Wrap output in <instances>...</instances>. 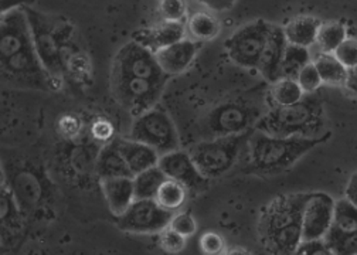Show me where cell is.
I'll list each match as a JSON object with an SVG mask.
<instances>
[{
    "label": "cell",
    "mask_w": 357,
    "mask_h": 255,
    "mask_svg": "<svg viewBox=\"0 0 357 255\" xmlns=\"http://www.w3.org/2000/svg\"><path fill=\"white\" fill-rule=\"evenodd\" d=\"M169 78L155 54L132 40L115 54L111 91L123 109L139 116L156 107Z\"/></svg>",
    "instance_id": "7a4b0ae2"
},
{
    "label": "cell",
    "mask_w": 357,
    "mask_h": 255,
    "mask_svg": "<svg viewBox=\"0 0 357 255\" xmlns=\"http://www.w3.org/2000/svg\"><path fill=\"white\" fill-rule=\"evenodd\" d=\"M342 87L353 97H357V68L354 70H347L346 79L343 82Z\"/></svg>",
    "instance_id": "f35d334b"
},
{
    "label": "cell",
    "mask_w": 357,
    "mask_h": 255,
    "mask_svg": "<svg viewBox=\"0 0 357 255\" xmlns=\"http://www.w3.org/2000/svg\"><path fill=\"white\" fill-rule=\"evenodd\" d=\"M346 40V29L339 22H328L322 23L317 42L322 53L335 54V52L342 46Z\"/></svg>",
    "instance_id": "83f0119b"
},
{
    "label": "cell",
    "mask_w": 357,
    "mask_h": 255,
    "mask_svg": "<svg viewBox=\"0 0 357 255\" xmlns=\"http://www.w3.org/2000/svg\"><path fill=\"white\" fill-rule=\"evenodd\" d=\"M186 38V26L181 22H165L153 24L152 27L138 30L133 33L132 40L137 41L138 45L144 46L153 54L158 52L176 45V42Z\"/></svg>",
    "instance_id": "5bb4252c"
},
{
    "label": "cell",
    "mask_w": 357,
    "mask_h": 255,
    "mask_svg": "<svg viewBox=\"0 0 357 255\" xmlns=\"http://www.w3.org/2000/svg\"><path fill=\"white\" fill-rule=\"evenodd\" d=\"M251 132L238 137L204 139L196 144L190 149L189 155L200 170V173L207 180L218 179L230 172L231 167H234L243 146L248 142Z\"/></svg>",
    "instance_id": "ba28073f"
},
{
    "label": "cell",
    "mask_w": 357,
    "mask_h": 255,
    "mask_svg": "<svg viewBox=\"0 0 357 255\" xmlns=\"http://www.w3.org/2000/svg\"><path fill=\"white\" fill-rule=\"evenodd\" d=\"M271 26L258 19L237 29L226 40V50L230 60L243 68H258Z\"/></svg>",
    "instance_id": "30bf717a"
},
{
    "label": "cell",
    "mask_w": 357,
    "mask_h": 255,
    "mask_svg": "<svg viewBox=\"0 0 357 255\" xmlns=\"http://www.w3.org/2000/svg\"><path fill=\"white\" fill-rule=\"evenodd\" d=\"M310 193L282 194L268 203L259 216L258 234L271 255H295L303 241V210Z\"/></svg>",
    "instance_id": "3957f363"
},
{
    "label": "cell",
    "mask_w": 357,
    "mask_h": 255,
    "mask_svg": "<svg viewBox=\"0 0 357 255\" xmlns=\"http://www.w3.org/2000/svg\"><path fill=\"white\" fill-rule=\"evenodd\" d=\"M199 52L197 42L185 38L182 41L176 42V45H172L155 54L160 68L167 74V75H177L185 72L190 64L193 63L196 54Z\"/></svg>",
    "instance_id": "2e32d148"
},
{
    "label": "cell",
    "mask_w": 357,
    "mask_h": 255,
    "mask_svg": "<svg viewBox=\"0 0 357 255\" xmlns=\"http://www.w3.org/2000/svg\"><path fill=\"white\" fill-rule=\"evenodd\" d=\"M226 255H252V252L251 251H248L247 248H244V247H231V248H229L227 249V252H226Z\"/></svg>",
    "instance_id": "b9f144b4"
},
{
    "label": "cell",
    "mask_w": 357,
    "mask_h": 255,
    "mask_svg": "<svg viewBox=\"0 0 357 255\" xmlns=\"http://www.w3.org/2000/svg\"><path fill=\"white\" fill-rule=\"evenodd\" d=\"M333 226L344 231L357 230V207L347 199H340L335 203Z\"/></svg>",
    "instance_id": "f1b7e54d"
},
{
    "label": "cell",
    "mask_w": 357,
    "mask_h": 255,
    "mask_svg": "<svg viewBox=\"0 0 357 255\" xmlns=\"http://www.w3.org/2000/svg\"><path fill=\"white\" fill-rule=\"evenodd\" d=\"M96 172L101 180L119 178L133 179V175L129 170L115 139L108 142L98 153L96 162Z\"/></svg>",
    "instance_id": "ac0fdd59"
},
{
    "label": "cell",
    "mask_w": 357,
    "mask_h": 255,
    "mask_svg": "<svg viewBox=\"0 0 357 255\" xmlns=\"http://www.w3.org/2000/svg\"><path fill=\"white\" fill-rule=\"evenodd\" d=\"M314 63L319 71L322 82L329 85H343L347 68L336 59L335 54L321 53Z\"/></svg>",
    "instance_id": "4316f807"
},
{
    "label": "cell",
    "mask_w": 357,
    "mask_h": 255,
    "mask_svg": "<svg viewBox=\"0 0 357 255\" xmlns=\"http://www.w3.org/2000/svg\"><path fill=\"white\" fill-rule=\"evenodd\" d=\"M61 128H63V131L66 132V135H74L79 130V125H78V121L75 118L66 116L61 121Z\"/></svg>",
    "instance_id": "60d3db41"
},
{
    "label": "cell",
    "mask_w": 357,
    "mask_h": 255,
    "mask_svg": "<svg viewBox=\"0 0 357 255\" xmlns=\"http://www.w3.org/2000/svg\"><path fill=\"white\" fill-rule=\"evenodd\" d=\"M325 125V105L319 94H306L299 102L271 108L255 130L277 138H319Z\"/></svg>",
    "instance_id": "8992f818"
},
{
    "label": "cell",
    "mask_w": 357,
    "mask_h": 255,
    "mask_svg": "<svg viewBox=\"0 0 357 255\" xmlns=\"http://www.w3.org/2000/svg\"><path fill=\"white\" fill-rule=\"evenodd\" d=\"M0 67L3 84L12 88L57 91L61 87V81L52 77L41 64L24 6H15L2 13Z\"/></svg>",
    "instance_id": "6da1fadb"
},
{
    "label": "cell",
    "mask_w": 357,
    "mask_h": 255,
    "mask_svg": "<svg viewBox=\"0 0 357 255\" xmlns=\"http://www.w3.org/2000/svg\"><path fill=\"white\" fill-rule=\"evenodd\" d=\"M167 180L166 175L159 166L145 170V172L133 178V190L135 200H155L160 186Z\"/></svg>",
    "instance_id": "7402d4cb"
},
{
    "label": "cell",
    "mask_w": 357,
    "mask_h": 255,
    "mask_svg": "<svg viewBox=\"0 0 357 255\" xmlns=\"http://www.w3.org/2000/svg\"><path fill=\"white\" fill-rule=\"evenodd\" d=\"M324 242L335 255H357V230L344 231L332 226Z\"/></svg>",
    "instance_id": "cb8c5ba5"
},
{
    "label": "cell",
    "mask_w": 357,
    "mask_h": 255,
    "mask_svg": "<svg viewBox=\"0 0 357 255\" xmlns=\"http://www.w3.org/2000/svg\"><path fill=\"white\" fill-rule=\"evenodd\" d=\"M188 31L193 41H210L221 31V23L207 12H197L188 20Z\"/></svg>",
    "instance_id": "603a6c76"
},
{
    "label": "cell",
    "mask_w": 357,
    "mask_h": 255,
    "mask_svg": "<svg viewBox=\"0 0 357 255\" xmlns=\"http://www.w3.org/2000/svg\"><path fill=\"white\" fill-rule=\"evenodd\" d=\"M288 41L284 33V27L273 24L257 68L264 79L271 85L281 78V65L284 61Z\"/></svg>",
    "instance_id": "9a60e30c"
},
{
    "label": "cell",
    "mask_w": 357,
    "mask_h": 255,
    "mask_svg": "<svg viewBox=\"0 0 357 255\" xmlns=\"http://www.w3.org/2000/svg\"><path fill=\"white\" fill-rule=\"evenodd\" d=\"M321 26H322V22L318 17L298 16L291 19L285 24L284 33L289 45L307 49L309 46L315 45L317 42Z\"/></svg>",
    "instance_id": "ffe728a7"
},
{
    "label": "cell",
    "mask_w": 357,
    "mask_h": 255,
    "mask_svg": "<svg viewBox=\"0 0 357 255\" xmlns=\"http://www.w3.org/2000/svg\"><path fill=\"white\" fill-rule=\"evenodd\" d=\"M335 56L347 70L357 68V40L346 38L335 52Z\"/></svg>",
    "instance_id": "836d02e7"
},
{
    "label": "cell",
    "mask_w": 357,
    "mask_h": 255,
    "mask_svg": "<svg viewBox=\"0 0 357 255\" xmlns=\"http://www.w3.org/2000/svg\"><path fill=\"white\" fill-rule=\"evenodd\" d=\"M310 61V54L306 47L289 45L287 46L284 61L281 65V78H291L296 79L299 72L309 64ZM280 78V79H281Z\"/></svg>",
    "instance_id": "d4e9b609"
},
{
    "label": "cell",
    "mask_w": 357,
    "mask_h": 255,
    "mask_svg": "<svg viewBox=\"0 0 357 255\" xmlns=\"http://www.w3.org/2000/svg\"><path fill=\"white\" fill-rule=\"evenodd\" d=\"M305 95L296 79L281 78L271 85L268 101L273 105L271 108H282L299 102Z\"/></svg>",
    "instance_id": "44dd1931"
},
{
    "label": "cell",
    "mask_w": 357,
    "mask_h": 255,
    "mask_svg": "<svg viewBox=\"0 0 357 255\" xmlns=\"http://www.w3.org/2000/svg\"><path fill=\"white\" fill-rule=\"evenodd\" d=\"M335 200L326 193H310L303 210V241L324 240L333 226Z\"/></svg>",
    "instance_id": "7c38bea8"
},
{
    "label": "cell",
    "mask_w": 357,
    "mask_h": 255,
    "mask_svg": "<svg viewBox=\"0 0 357 255\" xmlns=\"http://www.w3.org/2000/svg\"><path fill=\"white\" fill-rule=\"evenodd\" d=\"M344 199H347L350 203H353L357 207V173H353L350 176L344 190Z\"/></svg>",
    "instance_id": "ab89813d"
},
{
    "label": "cell",
    "mask_w": 357,
    "mask_h": 255,
    "mask_svg": "<svg viewBox=\"0 0 357 255\" xmlns=\"http://www.w3.org/2000/svg\"><path fill=\"white\" fill-rule=\"evenodd\" d=\"M159 15L165 22H181L188 16V5L182 0H163L159 3Z\"/></svg>",
    "instance_id": "4dcf8cb0"
},
{
    "label": "cell",
    "mask_w": 357,
    "mask_h": 255,
    "mask_svg": "<svg viewBox=\"0 0 357 255\" xmlns=\"http://www.w3.org/2000/svg\"><path fill=\"white\" fill-rule=\"evenodd\" d=\"M114 134V128L108 121L96 122L93 126V135L98 141H108Z\"/></svg>",
    "instance_id": "8d00e7d4"
},
{
    "label": "cell",
    "mask_w": 357,
    "mask_h": 255,
    "mask_svg": "<svg viewBox=\"0 0 357 255\" xmlns=\"http://www.w3.org/2000/svg\"><path fill=\"white\" fill-rule=\"evenodd\" d=\"M115 141L133 178L159 164L160 156L155 149L128 138H116Z\"/></svg>",
    "instance_id": "e0dca14e"
},
{
    "label": "cell",
    "mask_w": 357,
    "mask_h": 255,
    "mask_svg": "<svg viewBox=\"0 0 357 255\" xmlns=\"http://www.w3.org/2000/svg\"><path fill=\"white\" fill-rule=\"evenodd\" d=\"M268 94L262 87L221 100L202 118L200 130L206 141L248 134L268 112Z\"/></svg>",
    "instance_id": "277c9868"
},
{
    "label": "cell",
    "mask_w": 357,
    "mask_h": 255,
    "mask_svg": "<svg viewBox=\"0 0 357 255\" xmlns=\"http://www.w3.org/2000/svg\"><path fill=\"white\" fill-rule=\"evenodd\" d=\"M159 242L163 251L169 252V254H177L182 252L186 247V238L182 237L181 234H177L174 230H172L170 227L165 229L160 233L159 237Z\"/></svg>",
    "instance_id": "e575fe53"
},
{
    "label": "cell",
    "mask_w": 357,
    "mask_h": 255,
    "mask_svg": "<svg viewBox=\"0 0 357 255\" xmlns=\"http://www.w3.org/2000/svg\"><path fill=\"white\" fill-rule=\"evenodd\" d=\"M174 212L162 208L156 200H135L123 216L118 217V229L126 233H162L170 226Z\"/></svg>",
    "instance_id": "8fae6325"
},
{
    "label": "cell",
    "mask_w": 357,
    "mask_h": 255,
    "mask_svg": "<svg viewBox=\"0 0 357 255\" xmlns=\"http://www.w3.org/2000/svg\"><path fill=\"white\" fill-rule=\"evenodd\" d=\"M295 255H335V254L328 248L324 240H317V241H302Z\"/></svg>",
    "instance_id": "d590c367"
},
{
    "label": "cell",
    "mask_w": 357,
    "mask_h": 255,
    "mask_svg": "<svg viewBox=\"0 0 357 255\" xmlns=\"http://www.w3.org/2000/svg\"><path fill=\"white\" fill-rule=\"evenodd\" d=\"M203 5L214 12H226L231 10L236 2H233V0H207V2H203Z\"/></svg>",
    "instance_id": "74e56055"
},
{
    "label": "cell",
    "mask_w": 357,
    "mask_h": 255,
    "mask_svg": "<svg viewBox=\"0 0 357 255\" xmlns=\"http://www.w3.org/2000/svg\"><path fill=\"white\" fill-rule=\"evenodd\" d=\"M24 12L41 64L52 77L61 81L73 56L67 53L73 45V26L67 20L49 16L29 6H24Z\"/></svg>",
    "instance_id": "52a82bcc"
},
{
    "label": "cell",
    "mask_w": 357,
    "mask_h": 255,
    "mask_svg": "<svg viewBox=\"0 0 357 255\" xmlns=\"http://www.w3.org/2000/svg\"><path fill=\"white\" fill-rule=\"evenodd\" d=\"M158 166L167 179L181 183L190 192H203L208 186V180L200 173L188 152L176 150L165 155L159 159Z\"/></svg>",
    "instance_id": "4fadbf2b"
},
{
    "label": "cell",
    "mask_w": 357,
    "mask_h": 255,
    "mask_svg": "<svg viewBox=\"0 0 357 255\" xmlns=\"http://www.w3.org/2000/svg\"><path fill=\"white\" fill-rule=\"evenodd\" d=\"M200 249L204 255H226L227 245L222 235L214 231H207L200 237Z\"/></svg>",
    "instance_id": "1f68e13d"
},
{
    "label": "cell",
    "mask_w": 357,
    "mask_h": 255,
    "mask_svg": "<svg viewBox=\"0 0 357 255\" xmlns=\"http://www.w3.org/2000/svg\"><path fill=\"white\" fill-rule=\"evenodd\" d=\"M169 227L185 238L195 235L197 231V223H196L195 217L188 211H182V212H177V215H174Z\"/></svg>",
    "instance_id": "d6a6232c"
},
{
    "label": "cell",
    "mask_w": 357,
    "mask_h": 255,
    "mask_svg": "<svg viewBox=\"0 0 357 255\" xmlns=\"http://www.w3.org/2000/svg\"><path fill=\"white\" fill-rule=\"evenodd\" d=\"M128 139L155 149L159 156L181 150V139L172 118L162 108H153L135 118Z\"/></svg>",
    "instance_id": "9c48e42d"
},
{
    "label": "cell",
    "mask_w": 357,
    "mask_h": 255,
    "mask_svg": "<svg viewBox=\"0 0 357 255\" xmlns=\"http://www.w3.org/2000/svg\"><path fill=\"white\" fill-rule=\"evenodd\" d=\"M186 199H188V189L172 179H167L160 186L155 197L158 204L170 212H174L176 210L181 208L186 203Z\"/></svg>",
    "instance_id": "484cf974"
},
{
    "label": "cell",
    "mask_w": 357,
    "mask_h": 255,
    "mask_svg": "<svg viewBox=\"0 0 357 255\" xmlns=\"http://www.w3.org/2000/svg\"><path fill=\"white\" fill-rule=\"evenodd\" d=\"M102 192L111 212L116 217L123 216L130 204L135 201V190H133V179L119 178L101 180Z\"/></svg>",
    "instance_id": "d6986e66"
},
{
    "label": "cell",
    "mask_w": 357,
    "mask_h": 255,
    "mask_svg": "<svg viewBox=\"0 0 357 255\" xmlns=\"http://www.w3.org/2000/svg\"><path fill=\"white\" fill-rule=\"evenodd\" d=\"M296 81L305 94H317V91L321 88V85H322V78L319 75V71H318L315 63H309L299 72Z\"/></svg>",
    "instance_id": "f546056e"
},
{
    "label": "cell",
    "mask_w": 357,
    "mask_h": 255,
    "mask_svg": "<svg viewBox=\"0 0 357 255\" xmlns=\"http://www.w3.org/2000/svg\"><path fill=\"white\" fill-rule=\"evenodd\" d=\"M331 138H277L254 130L248 138L247 173L257 176H275L287 172L302 156Z\"/></svg>",
    "instance_id": "5b68a950"
}]
</instances>
